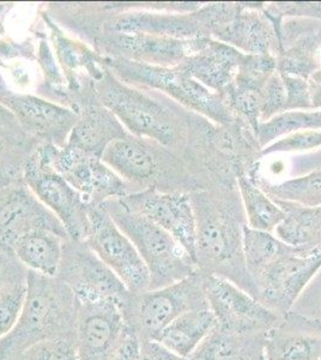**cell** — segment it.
Here are the masks:
<instances>
[{"label": "cell", "mask_w": 321, "mask_h": 360, "mask_svg": "<svg viewBox=\"0 0 321 360\" xmlns=\"http://www.w3.org/2000/svg\"><path fill=\"white\" fill-rule=\"evenodd\" d=\"M190 195L198 269L225 278L256 299V287L244 263V229L247 221L237 184L215 185Z\"/></svg>", "instance_id": "1"}, {"label": "cell", "mask_w": 321, "mask_h": 360, "mask_svg": "<svg viewBox=\"0 0 321 360\" xmlns=\"http://www.w3.org/2000/svg\"><path fill=\"white\" fill-rule=\"evenodd\" d=\"M95 91L100 103L131 135L154 141L183 156L193 112L159 91L122 82L106 65L102 77L95 82Z\"/></svg>", "instance_id": "2"}, {"label": "cell", "mask_w": 321, "mask_h": 360, "mask_svg": "<svg viewBox=\"0 0 321 360\" xmlns=\"http://www.w3.org/2000/svg\"><path fill=\"white\" fill-rule=\"evenodd\" d=\"M77 319V299L69 287L57 276L29 270L25 305L15 328L0 340V360L47 340H76Z\"/></svg>", "instance_id": "3"}, {"label": "cell", "mask_w": 321, "mask_h": 360, "mask_svg": "<svg viewBox=\"0 0 321 360\" xmlns=\"http://www.w3.org/2000/svg\"><path fill=\"white\" fill-rule=\"evenodd\" d=\"M101 159L130 186L132 193L145 188L188 193L199 190L181 156L150 139L130 134L112 142Z\"/></svg>", "instance_id": "4"}, {"label": "cell", "mask_w": 321, "mask_h": 360, "mask_svg": "<svg viewBox=\"0 0 321 360\" xmlns=\"http://www.w3.org/2000/svg\"><path fill=\"white\" fill-rule=\"evenodd\" d=\"M113 221L126 234L150 273L149 290H159L198 271L195 259L173 236L140 214L133 213L120 200L102 203Z\"/></svg>", "instance_id": "5"}, {"label": "cell", "mask_w": 321, "mask_h": 360, "mask_svg": "<svg viewBox=\"0 0 321 360\" xmlns=\"http://www.w3.org/2000/svg\"><path fill=\"white\" fill-rule=\"evenodd\" d=\"M103 64L122 82L159 91L217 125H228L237 118L218 93L195 81L179 66L161 68L107 57H103Z\"/></svg>", "instance_id": "6"}, {"label": "cell", "mask_w": 321, "mask_h": 360, "mask_svg": "<svg viewBox=\"0 0 321 360\" xmlns=\"http://www.w3.org/2000/svg\"><path fill=\"white\" fill-rule=\"evenodd\" d=\"M209 307L204 290V273L195 274L181 281L159 290L132 293L122 307L125 324L138 336L140 342L155 341L168 324L185 312Z\"/></svg>", "instance_id": "7"}, {"label": "cell", "mask_w": 321, "mask_h": 360, "mask_svg": "<svg viewBox=\"0 0 321 360\" xmlns=\"http://www.w3.org/2000/svg\"><path fill=\"white\" fill-rule=\"evenodd\" d=\"M57 278L69 287L79 304L107 302L122 311L130 297L118 275L83 240H65Z\"/></svg>", "instance_id": "8"}, {"label": "cell", "mask_w": 321, "mask_h": 360, "mask_svg": "<svg viewBox=\"0 0 321 360\" xmlns=\"http://www.w3.org/2000/svg\"><path fill=\"white\" fill-rule=\"evenodd\" d=\"M37 149L89 205H100L132 193L130 186L98 156L67 144H39Z\"/></svg>", "instance_id": "9"}, {"label": "cell", "mask_w": 321, "mask_h": 360, "mask_svg": "<svg viewBox=\"0 0 321 360\" xmlns=\"http://www.w3.org/2000/svg\"><path fill=\"white\" fill-rule=\"evenodd\" d=\"M23 179L39 201L60 220L70 238L84 242L91 205L54 171L37 147L25 161Z\"/></svg>", "instance_id": "10"}, {"label": "cell", "mask_w": 321, "mask_h": 360, "mask_svg": "<svg viewBox=\"0 0 321 360\" xmlns=\"http://www.w3.org/2000/svg\"><path fill=\"white\" fill-rule=\"evenodd\" d=\"M89 227L84 242L101 258L132 293L148 291L150 273L138 251L101 205L89 208Z\"/></svg>", "instance_id": "11"}, {"label": "cell", "mask_w": 321, "mask_h": 360, "mask_svg": "<svg viewBox=\"0 0 321 360\" xmlns=\"http://www.w3.org/2000/svg\"><path fill=\"white\" fill-rule=\"evenodd\" d=\"M320 269L321 254H307L288 245L253 276L256 299L278 315H284Z\"/></svg>", "instance_id": "12"}, {"label": "cell", "mask_w": 321, "mask_h": 360, "mask_svg": "<svg viewBox=\"0 0 321 360\" xmlns=\"http://www.w3.org/2000/svg\"><path fill=\"white\" fill-rule=\"evenodd\" d=\"M204 290L217 327L224 332L235 335H263L281 317L240 287L220 276L204 273Z\"/></svg>", "instance_id": "13"}, {"label": "cell", "mask_w": 321, "mask_h": 360, "mask_svg": "<svg viewBox=\"0 0 321 360\" xmlns=\"http://www.w3.org/2000/svg\"><path fill=\"white\" fill-rule=\"evenodd\" d=\"M208 37L180 40L150 34L102 32L89 45L102 57L125 59L145 65L175 68L197 53Z\"/></svg>", "instance_id": "14"}, {"label": "cell", "mask_w": 321, "mask_h": 360, "mask_svg": "<svg viewBox=\"0 0 321 360\" xmlns=\"http://www.w3.org/2000/svg\"><path fill=\"white\" fill-rule=\"evenodd\" d=\"M0 105L11 112L22 129L39 144L64 147L78 115L39 95L20 94L6 86L0 75Z\"/></svg>", "instance_id": "15"}, {"label": "cell", "mask_w": 321, "mask_h": 360, "mask_svg": "<svg viewBox=\"0 0 321 360\" xmlns=\"http://www.w3.org/2000/svg\"><path fill=\"white\" fill-rule=\"evenodd\" d=\"M119 200L131 212L147 217L173 236L195 259V220L190 193L145 188Z\"/></svg>", "instance_id": "16"}, {"label": "cell", "mask_w": 321, "mask_h": 360, "mask_svg": "<svg viewBox=\"0 0 321 360\" xmlns=\"http://www.w3.org/2000/svg\"><path fill=\"white\" fill-rule=\"evenodd\" d=\"M126 324L113 303H78L77 345L79 360H112Z\"/></svg>", "instance_id": "17"}, {"label": "cell", "mask_w": 321, "mask_h": 360, "mask_svg": "<svg viewBox=\"0 0 321 360\" xmlns=\"http://www.w3.org/2000/svg\"><path fill=\"white\" fill-rule=\"evenodd\" d=\"M265 3H236L227 21L217 29L214 39L244 54L277 58L282 47L276 30L264 13Z\"/></svg>", "instance_id": "18"}, {"label": "cell", "mask_w": 321, "mask_h": 360, "mask_svg": "<svg viewBox=\"0 0 321 360\" xmlns=\"http://www.w3.org/2000/svg\"><path fill=\"white\" fill-rule=\"evenodd\" d=\"M265 360H321V319L285 312L265 333Z\"/></svg>", "instance_id": "19"}, {"label": "cell", "mask_w": 321, "mask_h": 360, "mask_svg": "<svg viewBox=\"0 0 321 360\" xmlns=\"http://www.w3.org/2000/svg\"><path fill=\"white\" fill-rule=\"evenodd\" d=\"M244 53L232 46L208 39L203 47L185 59L180 69L215 93H222L235 79Z\"/></svg>", "instance_id": "20"}, {"label": "cell", "mask_w": 321, "mask_h": 360, "mask_svg": "<svg viewBox=\"0 0 321 360\" xmlns=\"http://www.w3.org/2000/svg\"><path fill=\"white\" fill-rule=\"evenodd\" d=\"M78 120L71 130L67 146L101 158L112 142L130 135L119 119L96 98L77 112Z\"/></svg>", "instance_id": "21"}, {"label": "cell", "mask_w": 321, "mask_h": 360, "mask_svg": "<svg viewBox=\"0 0 321 360\" xmlns=\"http://www.w3.org/2000/svg\"><path fill=\"white\" fill-rule=\"evenodd\" d=\"M273 201L284 212L283 221L273 232L276 237L307 254H321V207Z\"/></svg>", "instance_id": "22"}, {"label": "cell", "mask_w": 321, "mask_h": 360, "mask_svg": "<svg viewBox=\"0 0 321 360\" xmlns=\"http://www.w3.org/2000/svg\"><path fill=\"white\" fill-rule=\"evenodd\" d=\"M217 327V321L210 307L185 312L159 333V342L176 356L188 358L195 352L207 336Z\"/></svg>", "instance_id": "23"}, {"label": "cell", "mask_w": 321, "mask_h": 360, "mask_svg": "<svg viewBox=\"0 0 321 360\" xmlns=\"http://www.w3.org/2000/svg\"><path fill=\"white\" fill-rule=\"evenodd\" d=\"M264 335H235L216 327L186 360H259Z\"/></svg>", "instance_id": "24"}, {"label": "cell", "mask_w": 321, "mask_h": 360, "mask_svg": "<svg viewBox=\"0 0 321 360\" xmlns=\"http://www.w3.org/2000/svg\"><path fill=\"white\" fill-rule=\"evenodd\" d=\"M64 238L51 231H35L16 243L13 251L29 270L47 276H57L60 266Z\"/></svg>", "instance_id": "25"}, {"label": "cell", "mask_w": 321, "mask_h": 360, "mask_svg": "<svg viewBox=\"0 0 321 360\" xmlns=\"http://www.w3.org/2000/svg\"><path fill=\"white\" fill-rule=\"evenodd\" d=\"M246 221L249 229L273 233L284 219V212L246 174L236 178Z\"/></svg>", "instance_id": "26"}, {"label": "cell", "mask_w": 321, "mask_h": 360, "mask_svg": "<svg viewBox=\"0 0 321 360\" xmlns=\"http://www.w3.org/2000/svg\"><path fill=\"white\" fill-rule=\"evenodd\" d=\"M270 198L303 207H321V169L307 176L273 184L258 174V169L248 176Z\"/></svg>", "instance_id": "27"}, {"label": "cell", "mask_w": 321, "mask_h": 360, "mask_svg": "<svg viewBox=\"0 0 321 360\" xmlns=\"http://www.w3.org/2000/svg\"><path fill=\"white\" fill-rule=\"evenodd\" d=\"M309 130L321 131V111H285L259 124L258 143L263 149L283 136Z\"/></svg>", "instance_id": "28"}, {"label": "cell", "mask_w": 321, "mask_h": 360, "mask_svg": "<svg viewBox=\"0 0 321 360\" xmlns=\"http://www.w3.org/2000/svg\"><path fill=\"white\" fill-rule=\"evenodd\" d=\"M220 95L232 115L246 122L258 137V129L261 124V93L241 88L232 83Z\"/></svg>", "instance_id": "29"}, {"label": "cell", "mask_w": 321, "mask_h": 360, "mask_svg": "<svg viewBox=\"0 0 321 360\" xmlns=\"http://www.w3.org/2000/svg\"><path fill=\"white\" fill-rule=\"evenodd\" d=\"M276 72V58L273 56L244 54L232 83L241 88L261 93L270 77Z\"/></svg>", "instance_id": "30"}, {"label": "cell", "mask_w": 321, "mask_h": 360, "mask_svg": "<svg viewBox=\"0 0 321 360\" xmlns=\"http://www.w3.org/2000/svg\"><path fill=\"white\" fill-rule=\"evenodd\" d=\"M27 280L6 283L0 288V340L13 330L20 319L27 295Z\"/></svg>", "instance_id": "31"}, {"label": "cell", "mask_w": 321, "mask_h": 360, "mask_svg": "<svg viewBox=\"0 0 321 360\" xmlns=\"http://www.w3.org/2000/svg\"><path fill=\"white\" fill-rule=\"evenodd\" d=\"M10 360H79V356L76 340L54 339L33 345Z\"/></svg>", "instance_id": "32"}, {"label": "cell", "mask_w": 321, "mask_h": 360, "mask_svg": "<svg viewBox=\"0 0 321 360\" xmlns=\"http://www.w3.org/2000/svg\"><path fill=\"white\" fill-rule=\"evenodd\" d=\"M317 147H321V131H297L283 136L276 142L263 148L261 156L268 155L273 153L306 152Z\"/></svg>", "instance_id": "33"}, {"label": "cell", "mask_w": 321, "mask_h": 360, "mask_svg": "<svg viewBox=\"0 0 321 360\" xmlns=\"http://www.w3.org/2000/svg\"><path fill=\"white\" fill-rule=\"evenodd\" d=\"M261 123H265L285 112L287 95L281 75L273 74L261 90Z\"/></svg>", "instance_id": "34"}, {"label": "cell", "mask_w": 321, "mask_h": 360, "mask_svg": "<svg viewBox=\"0 0 321 360\" xmlns=\"http://www.w3.org/2000/svg\"><path fill=\"white\" fill-rule=\"evenodd\" d=\"M287 95L285 111H302L312 110V100L309 93L308 81L296 76L281 75Z\"/></svg>", "instance_id": "35"}, {"label": "cell", "mask_w": 321, "mask_h": 360, "mask_svg": "<svg viewBox=\"0 0 321 360\" xmlns=\"http://www.w3.org/2000/svg\"><path fill=\"white\" fill-rule=\"evenodd\" d=\"M29 269L23 266L13 250L0 246V288L6 283L27 280Z\"/></svg>", "instance_id": "36"}, {"label": "cell", "mask_w": 321, "mask_h": 360, "mask_svg": "<svg viewBox=\"0 0 321 360\" xmlns=\"http://www.w3.org/2000/svg\"><path fill=\"white\" fill-rule=\"evenodd\" d=\"M265 6L282 18L303 17L321 22V3H273Z\"/></svg>", "instance_id": "37"}, {"label": "cell", "mask_w": 321, "mask_h": 360, "mask_svg": "<svg viewBox=\"0 0 321 360\" xmlns=\"http://www.w3.org/2000/svg\"><path fill=\"white\" fill-rule=\"evenodd\" d=\"M140 340L130 328L126 326L125 334L122 336L117 351L112 360H139L140 359Z\"/></svg>", "instance_id": "38"}, {"label": "cell", "mask_w": 321, "mask_h": 360, "mask_svg": "<svg viewBox=\"0 0 321 360\" xmlns=\"http://www.w3.org/2000/svg\"><path fill=\"white\" fill-rule=\"evenodd\" d=\"M140 359L139 360H186V358L176 356L168 351L162 345L155 341L140 342Z\"/></svg>", "instance_id": "39"}, {"label": "cell", "mask_w": 321, "mask_h": 360, "mask_svg": "<svg viewBox=\"0 0 321 360\" xmlns=\"http://www.w3.org/2000/svg\"><path fill=\"white\" fill-rule=\"evenodd\" d=\"M308 81L309 93L313 108H321V69L310 75Z\"/></svg>", "instance_id": "40"}, {"label": "cell", "mask_w": 321, "mask_h": 360, "mask_svg": "<svg viewBox=\"0 0 321 360\" xmlns=\"http://www.w3.org/2000/svg\"><path fill=\"white\" fill-rule=\"evenodd\" d=\"M10 8H11L10 4H0V35L5 34L4 20Z\"/></svg>", "instance_id": "41"}, {"label": "cell", "mask_w": 321, "mask_h": 360, "mask_svg": "<svg viewBox=\"0 0 321 360\" xmlns=\"http://www.w3.org/2000/svg\"><path fill=\"white\" fill-rule=\"evenodd\" d=\"M13 149H18V148L11 147L3 137H0V156H4L5 154H8ZM20 150H22V149H20Z\"/></svg>", "instance_id": "42"}, {"label": "cell", "mask_w": 321, "mask_h": 360, "mask_svg": "<svg viewBox=\"0 0 321 360\" xmlns=\"http://www.w3.org/2000/svg\"><path fill=\"white\" fill-rule=\"evenodd\" d=\"M259 360H265L264 356H261V358H259Z\"/></svg>", "instance_id": "43"}]
</instances>
